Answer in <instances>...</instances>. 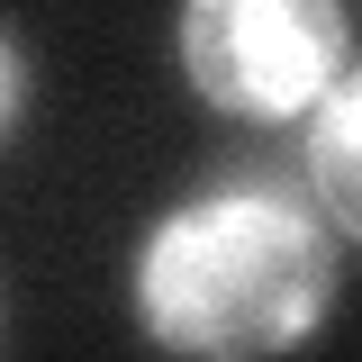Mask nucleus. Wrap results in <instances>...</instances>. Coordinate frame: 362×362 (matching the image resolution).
I'll use <instances>...</instances> for the list:
<instances>
[{
  "label": "nucleus",
  "mask_w": 362,
  "mask_h": 362,
  "mask_svg": "<svg viewBox=\"0 0 362 362\" xmlns=\"http://www.w3.org/2000/svg\"><path fill=\"white\" fill-rule=\"evenodd\" d=\"M344 263L308 173H235L154 218L136 245V326L190 362H263L335 317Z\"/></svg>",
  "instance_id": "f257e3e1"
},
{
  "label": "nucleus",
  "mask_w": 362,
  "mask_h": 362,
  "mask_svg": "<svg viewBox=\"0 0 362 362\" xmlns=\"http://www.w3.org/2000/svg\"><path fill=\"white\" fill-rule=\"evenodd\" d=\"M173 64L218 118L290 127L354 73L344 0H181Z\"/></svg>",
  "instance_id": "f03ea898"
},
{
  "label": "nucleus",
  "mask_w": 362,
  "mask_h": 362,
  "mask_svg": "<svg viewBox=\"0 0 362 362\" xmlns=\"http://www.w3.org/2000/svg\"><path fill=\"white\" fill-rule=\"evenodd\" d=\"M299 173H308L317 209L335 218V235L362 245V64L308 109V136H299Z\"/></svg>",
  "instance_id": "7ed1b4c3"
},
{
  "label": "nucleus",
  "mask_w": 362,
  "mask_h": 362,
  "mask_svg": "<svg viewBox=\"0 0 362 362\" xmlns=\"http://www.w3.org/2000/svg\"><path fill=\"white\" fill-rule=\"evenodd\" d=\"M28 28H9V136H28Z\"/></svg>",
  "instance_id": "20e7f679"
}]
</instances>
